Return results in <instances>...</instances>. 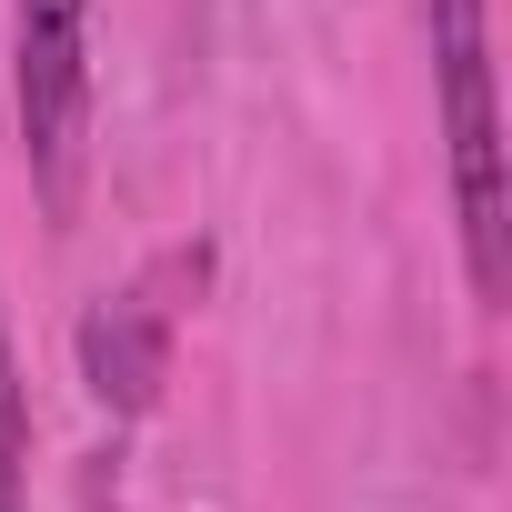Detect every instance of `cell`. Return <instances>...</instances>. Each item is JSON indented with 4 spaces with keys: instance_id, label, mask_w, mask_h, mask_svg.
<instances>
[{
    "instance_id": "4",
    "label": "cell",
    "mask_w": 512,
    "mask_h": 512,
    "mask_svg": "<svg viewBox=\"0 0 512 512\" xmlns=\"http://www.w3.org/2000/svg\"><path fill=\"white\" fill-rule=\"evenodd\" d=\"M0 512H31V392L11 362V322H0Z\"/></svg>"
},
{
    "instance_id": "3",
    "label": "cell",
    "mask_w": 512,
    "mask_h": 512,
    "mask_svg": "<svg viewBox=\"0 0 512 512\" xmlns=\"http://www.w3.org/2000/svg\"><path fill=\"white\" fill-rule=\"evenodd\" d=\"M81 382L101 392V412H151L171 382V302L151 292H101L81 312Z\"/></svg>"
},
{
    "instance_id": "2",
    "label": "cell",
    "mask_w": 512,
    "mask_h": 512,
    "mask_svg": "<svg viewBox=\"0 0 512 512\" xmlns=\"http://www.w3.org/2000/svg\"><path fill=\"white\" fill-rule=\"evenodd\" d=\"M11 111L41 211L81 201V111H91V0H11Z\"/></svg>"
},
{
    "instance_id": "1",
    "label": "cell",
    "mask_w": 512,
    "mask_h": 512,
    "mask_svg": "<svg viewBox=\"0 0 512 512\" xmlns=\"http://www.w3.org/2000/svg\"><path fill=\"white\" fill-rule=\"evenodd\" d=\"M432 81H442V141H452V201H462V262L472 292H512V191H502V121H492V21L482 0H432Z\"/></svg>"
}]
</instances>
